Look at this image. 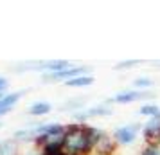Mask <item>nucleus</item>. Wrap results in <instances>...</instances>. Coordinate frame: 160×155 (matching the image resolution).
I'll return each instance as SVG.
<instances>
[{"instance_id":"f257e3e1","label":"nucleus","mask_w":160,"mask_h":155,"mask_svg":"<svg viewBox=\"0 0 160 155\" xmlns=\"http://www.w3.org/2000/svg\"><path fill=\"white\" fill-rule=\"evenodd\" d=\"M104 135V130L88 123L67 125L63 135V152L67 155H94L97 142Z\"/></svg>"},{"instance_id":"f03ea898","label":"nucleus","mask_w":160,"mask_h":155,"mask_svg":"<svg viewBox=\"0 0 160 155\" xmlns=\"http://www.w3.org/2000/svg\"><path fill=\"white\" fill-rule=\"evenodd\" d=\"M140 132H142V125L133 121V123H126V125L115 128L112 137H113L117 146H130V144H133L137 141Z\"/></svg>"},{"instance_id":"7ed1b4c3","label":"nucleus","mask_w":160,"mask_h":155,"mask_svg":"<svg viewBox=\"0 0 160 155\" xmlns=\"http://www.w3.org/2000/svg\"><path fill=\"white\" fill-rule=\"evenodd\" d=\"M155 94L151 90H133V89H128V90H121L108 99V103H113V105H131V103H137V101H144L146 99H153Z\"/></svg>"},{"instance_id":"20e7f679","label":"nucleus","mask_w":160,"mask_h":155,"mask_svg":"<svg viewBox=\"0 0 160 155\" xmlns=\"http://www.w3.org/2000/svg\"><path fill=\"white\" fill-rule=\"evenodd\" d=\"M113 114V108L110 105L102 103V105H95V106H88L83 110L72 112V119L76 123H88L90 119H97V117H108Z\"/></svg>"},{"instance_id":"39448f33","label":"nucleus","mask_w":160,"mask_h":155,"mask_svg":"<svg viewBox=\"0 0 160 155\" xmlns=\"http://www.w3.org/2000/svg\"><path fill=\"white\" fill-rule=\"evenodd\" d=\"M90 67L87 65H72L65 69V70H59V72H54V74H43V83H58V81H68V80H74L78 76H85V74H90Z\"/></svg>"},{"instance_id":"423d86ee","label":"nucleus","mask_w":160,"mask_h":155,"mask_svg":"<svg viewBox=\"0 0 160 155\" xmlns=\"http://www.w3.org/2000/svg\"><path fill=\"white\" fill-rule=\"evenodd\" d=\"M142 139L144 142H158V135H160V116L158 117H151L148 119L142 125Z\"/></svg>"},{"instance_id":"0eeeda50","label":"nucleus","mask_w":160,"mask_h":155,"mask_svg":"<svg viewBox=\"0 0 160 155\" xmlns=\"http://www.w3.org/2000/svg\"><path fill=\"white\" fill-rule=\"evenodd\" d=\"M23 94H25V90H15V92H8L6 96L2 97L0 99V117H4L6 114H9L18 105V101L23 97Z\"/></svg>"},{"instance_id":"6e6552de","label":"nucleus","mask_w":160,"mask_h":155,"mask_svg":"<svg viewBox=\"0 0 160 155\" xmlns=\"http://www.w3.org/2000/svg\"><path fill=\"white\" fill-rule=\"evenodd\" d=\"M115 150H117V144L113 141V137L104 132V135L101 137V141L95 146L94 155H115Z\"/></svg>"},{"instance_id":"1a4fd4ad","label":"nucleus","mask_w":160,"mask_h":155,"mask_svg":"<svg viewBox=\"0 0 160 155\" xmlns=\"http://www.w3.org/2000/svg\"><path fill=\"white\" fill-rule=\"evenodd\" d=\"M52 112V105L49 101H34L27 106V114L32 117H43Z\"/></svg>"},{"instance_id":"9d476101","label":"nucleus","mask_w":160,"mask_h":155,"mask_svg":"<svg viewBox=\"0 0 160 155\" xmlns=\"http://www.w3.org/2000/svg\"><path fill=\"white\" fill-rule=\"evenodd\" d=\"M95 78L92 74H85V76H78V78H74V80H68L65 81L63 85L65 87H70V89H85V87H90V85H94Z\"/></svg>"},{"instance_id":"9b49d317","label":"nucleus","mask_w":160,"mask_h":155,"mask_svg":"<svg viewBox=\"0 0 160 155\" xmlns=\"http://www.w3.org/2000/svg\"><path fill=\"white\" fill-rule=\"evenodd\" d=\"M22 150L13 137L11 139H0V155H20Z\"/></svg>"},{"instance_id":"f8f14e48","label":"nucleus","mask_w":160,"mask_h":155,"mask_svg":"<svg viewBox=\"0 0 160 155\" xmlns=\"http://www.w3.org/2000/svg\"><path fill=\"white\" fill-rule=\"evenodd\" d=\"M138 114L144 116V117L151 119V117H158L160 116V106L155 103H142L138 108Z\"/></svg>"},{"instance_id":"ddd939ff","label":"nucleus","mask_w":160,"mask_h":155,"mask_svg":"<svg viewBox=\"0 0 160 155\" xmlns=\"http://www.w3.org/2000/svg\"><path fill=\"white\" fill-rule=\"evenodd\" d=\"M153 80L148 76H140L137 80H133V90H149L153 87Z\"/></svg>"},{"instance_id":"4468645a","label":"nucleus","mask_w":160,"mask_h":155,"mask_svg":"<svg viewBox=\"0 0 160 155\" xmlns=\"http://www.w3.org/2000/svg\"><path fill=\"white\" fill-rule=\"evenodd\" d=\"M138 155H160V142H144Z\"/></svg>"},{"instance_id":"2eb2a0df","label":"nucleus","mask_w":160,"mask_h":155,"mask_svg":"<svg viewBox=\"0 0 160 155\" xmlns=\"http://www.w3.org/2000/svg\"><path fill=\"white\" fill-rule=\"evenodd\" d=\"M142 63V59H126V61H119L113 65L115 70H128V69H133V67H137Z\"/></svg>"},{"instance_id":"dca6fc26","label":"nucleus","mask_w":160,"mask_h":155,"mask_svg":"<svg viewBox=\"0 0 160 155\" xmlns=\"http://www.w3.org/2000/svg\"><path fill=\"white\" fill-rule=\"evenodd\" d=\"M20 155H43V153H42V150H40V148L31 146V148H27V150H23Z\"/></svg>"},{"instance_id":"f3484780","label":"nucleus","mask_w":160,"mask_h":155,"mask_svg":"<svg viewBox=\"0 0 160 155\" xmlns=\"http://www.w3.org/2000/svg\"><path fill=\"white\" fill-rule=\"evenodd\" d=\"M8 89H9V80L0 76V92H8Z\"/></svg>"},{"instance_id":"a211bd4d","label":"nucleus","mask_w":160,"mask_h":155,"mask_svg":"<svg viewBox=\"0 0 160 155\" xmlns=\"http://www.w3.org/2000/svg\"><path fill=\"white\" fill-rule=\"evenodd\" d=\"M6 94H8V92H0V99H2V97L6 96Z\"/></svg>"},{"instance_id":"6ab92c4d","label":"nucleus","mask_w":160,"mask_h":155,"mask_svg":"<svg viewBox=\"0 0 160 155\" xmlns=\"http://www.w3.org/2000/svg\"><path fill=\"white\" fill-rule=\"evenodd\" d=\"M2 128H4V123H2V121H0V130H2Z\"/></svg>"}]
</instances>
